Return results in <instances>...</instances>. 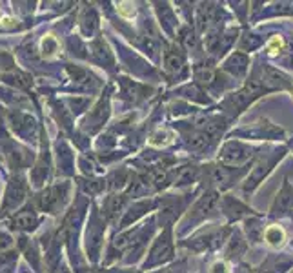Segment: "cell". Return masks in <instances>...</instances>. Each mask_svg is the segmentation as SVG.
Returning a JSON list of instances; mask_svg holds the SVG:
<instances>
[{"instance_id": "4", "label": "cell", "mask_w": 293, "mask_h": 273, "mask_svg": "<svg viewBox=\"0 0 293 273\" xmlns=\"http://www.w3.org/2000/svg\"><path fill=\"white\" fill-rule=\"evenodd\" d=\"M264 240L269 244V246H280L284 240V229L280 226H269L266 231H264Z\"/></svg>"}, {"instance_id": "1", "label": "cell", "mask_w": 293, "mask_h": 273, "mask_svg": "<svg viewBox=\"0 0 293 273\" xmlns=\"http://www.w3.org/2000/svg\"><path fill=\"white\" fill-rule=\"evenodd\" d=\"M62 199H64V190H60L59 186H55V188H48V190L42 191L37 197V204H39L40 210L55 213V211L59 210V206L62 204Z\"/></svg>"}, {"instance_id": "7", "label": "cell", "mask_w": 293, "mask_h": 273, "mask_svg": "<svg viewBox=\"0 0 293 273\" xmlns=\"http://www.w3.org/2000/svg\"><path fill=\"white\" fill-rule=\"evenodd\" d=\"M11 244V240L8 239V237H6V235H0V248L4 249V248H8V246H10Z\"/></svg>"}, {"instance_id": "6", "label": "cell", "mask_w": 293, "mask_h": 273, "mask_svg": "<svg viewBox=\"0 0 293 273\" xmlns=\"http://www.w3.org/2000/svg\"><path fill=\"white\" fill-rule=\"evenodd\" d=\"M42 49H44V53L53 55L55 51H57V40L51 39V37H46V39L42 40Z\"/></svg>"}, {"instance_id": "2", "label": "cell", "mask_w": 293, "mask_h": 273, "mask_svg": "<svg viewBox=\"0 0 293 273\" xmlns=\"http://www.w3.org/2000/svg\"><path fill=\"white\" fill-rule=\"evenodd\" d=\"M39 224V219H37V215L30 210H24L17 213L11 220V226L15 229H22V231H30V229H35Z\"/></svg>"}, {"instance_id": "3", "label": "cell", "mask_w": 293, "mask_h": 273, "mask_svg": "<svg viewBox=\"0 0 293 273\" xmlns=\"http://www.w3.org/2000/svg\"><path fill=\"white\" fill-rule=\"evenodd\" d=\"M26 197V184L22 179H13L8 188V197H6V204L8 206H17L20 204Z\"/></svg>"}, {"instance_id": "5", "label": "cell", "mask_w": 293, "mask_h": 273, "mask_svg": "<svg viewBox=\"0 0 293 273\" xmlns=\"http://www.w3.org/2000/svg\"><path fill=\"white\" fill-rule=\"evenodd\" d=\"M182 64H184L182 55L177 53L175 49H171V53L166 55V68L170 69V71H179V69L182 68Z\"/></svg>"}]
</instances>
